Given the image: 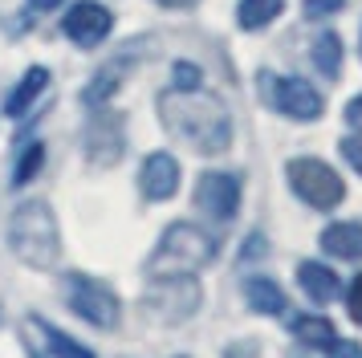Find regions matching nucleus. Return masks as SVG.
Returning <instances> with one entry per match:
<instances>
[{"label":"nucleus","mask_w":362,"mask_h":358,"mask_svg":"<svg viewBox=\"0 0 362 358\" xmlns=\"http://www.w3.org/2000/svg\"><path fill=\"white\" fill-rule=\"evenodd\" d=\"M86 146H90V159L94 163H115L122 155V118L118 114L98 118L90 127V134H86Z\"/></svg>","instance_id":"ddd939ff"},{"label":"nucleus","mask_w":362,"mask_h":358,"mask_svg":"<svg viewBox=\"0 0 362 358\" xmlns=\"http://www.w3.org/2000/svg\"><path fill=\"white\" fill-rule=\"evenodd\" d=\"M8 248L29 269H41V273L62 260V232H57L53 208L45 200H25L13 212V220H8Z\"/></svg>","instance_id":"f03ea898"},{"label":"nucleus","mask_w":362,"mask_h":358,"mask_svg":"<svg viewBox=\"0 0 362 358\" xmlns=\"http://www.w3.org/2000/svg\"><path fill=\"white\" fill-rule=\"evenodd\" d=\"M285 175H289V187H293L310 208H317V212H329V208H338L346 200V183H342V175L329 167V163H322V159H293L289 167H285Z\"/></svg>","instance_id":"20e7f679"},{"label":"nucleus","mask_w":362,"mask_h":358,"mask_svg":"<svg viewBox=\"0 0 362 358\" xmlns=\"http://www.w3.org/2000/svg\"><path fill=\"white\" fill-rule=\"evenodd\" d=\"M346 309H350V322L362 325V277L350 281V289H346Z\"/></svg>","instance_id":"5701e85b"},{"label":"nucleus","mask_w":362,"mask_h":358,"mask_svg":"<svg viewBox=\"0 0 362 358\" xmlns=\"http://www.w3.org/2000/svg\"><path fill=\"white\" fill-rule=\"evenodd\" d=\"M66 293H69V309H74L78 318H86L90 325H98V330H115L118 318H122V306H118L115 289L102 285V281H94V277L69 273Z\"/></svg>","instance_id":"423d86ee"},{"label":"nucleus","mask_w":362,"mask_h":358,"mask_svg":"<svg viewBox=\"0 0 362 358\" xmlns=\"http://www.w3.org/2000/svg\"><path fill=\"white\" fill-rule=\"evenodd\" d=\"M322 248L338 260H362V224H354V220L329 224L322 232Z\"/></svg>","instance_id":"4468645a"},{"label":"nucleus","mask_w":362,"mask_h":358,"mask_svg":"<svg viewBox=\"0 0 362 358\" xmlns=\"http://www.w3.org/2000/svg\"><path fill=\"white\" fill-rule=\"evenodd\" d=\"M346 0H305V16H313V21H322V16L338 13Z\"/></svg>","instance_id":"393cba45"},{"label":"nucleus","mask_w":362,"mask_h":358,"mask_svg":"<svg viewBox=\"0 0 362 358\" xmlns=\"http://www.w3.org/2000/svg\"><path fill=\"white\" fill-rule=\"evenodd\" d=\"M159 4H167V8H192L196 0H159Z\"/></svg>","instance_id":"c756f323"},{"label":"nucleus","mask_w":362,"mask_h":358,"mask_svg":"<svg viewBox=\"0 0 362 358\" xmlns=\"http://www.w3.org/2000/svg\"><path fill=\"white\" fill-rule=\"evenodd\" d=\"M199 281L192 273L180 277H159L147 289V309L159 318V322H187L199 309Z\"/></svg>","instance_id":"0eeeda50"},{"label":"nucleus","mask_w":362,"mask_h":358,"mask_svg":"<svg viewBox=\"0 0 362 358\" xmlns=\"http://www.w3.org/2000/svg\"><path fill=\"white\" fill-rule=\"evenodd\" d=\"M293 334H297V342L317 346V350H329V346L338 342L334 322H329V318H317V313H301V318H293Z\"/></svg>","instance_id":"6ab92c4d"},{"label":"nucleus","mask_w":362,"mask_h":358,"mask_svg":"<svg viewBox=\"0 0 362 358\" xmlns=\"http://www.w3.org/2000/svg\"><path fill=\"white\" fill-rule=\"evenodd\" d=\"M297 285H301L305 297L317 301V306H329V301L342 293L338 273H334L329 265H322V260H301V265H297Z\"/></svg>","instance_id":"f8f14e48"},{"label":"nucleus","mask_w":362,"mask_h":358,"mask_svg":"<svg viewBox=\"0 0 362 358\" xmlns=\"http://www.w3.org/2000/svg\"><path fill=\"white\" fill-rule=\"evenodd\" d=\"M41 163H45V146L41 143H29L25 146V151H21L17 155V171H13V183H29V179L37 175V171H41Z\"/></svg>","instance_id":"412c9836"},{"label":"nucleus","mask_w":362,"mask_h":358,"mask_svg":"<svg viewBox=\"0 0 362 358\" xmlns=\"http://www.w3.org/2000/svg\"><path fill=\"white\" fill-rule=\"evenodd\" d=\"M110 25H115L110 8H102V4H94V0H82V4H74V8L66 13L62 33H66L74 45L94 49V45H102V41L110 37Z\"/></svg>","instance_id":"9d476101"},{"label":"nucleus","mask_w":362,"mask_h":358,"mask_svg":"<svg viewBox=\"0 0 362 358\" xmlns=\"http://www.w3.org/2000/svg\"><path fill=\"white\" fill-rule=\"evenodd\" d=\"M159 118L199 155H224L232 146V114L208 90H167L159 98Z\"/></svg>","instance_id":"f257e3e1"},{"label":"nucleus","mask_w":362,"mask_h":358,"mask_svg":"<svg viewBox=\"0 0 362 358\" xmlns=\"http://www.w3.org/2000/svg\"><path fill=\"white\" fill-rule=\"evenodd\" d=\"M171 90H199V69L192 62H180L175 65V86Z\"/></svg>","instance_id":"4be33fe9"},{"label":"nucleus","mask_w":362,"mask_h":358,"mask_svg":"<svg viewBox=\"0 0 362 358\" xmlns=\"http://www.w3.org/2000/svg\"><path fill=\"white\" fill-rule=\"evenodd\" d=\"M139 187H143V195H147L151 204L171 200L175 187H180V163H175V155H167V151L147 155L143 171H139Z\"/></svg>","instance_id":"9b49d317"},{"label":"nucleus","mask_w":362,"mask_h":358,"mask_svg":"<svg viewBox=\"0 0 362 358\" xmlns=\"http://www.w3.org/2000/svg\"><path fill=\"white\" fill-rule=\"evenodd\" d=\"M25 346H29V354L33 358H94V350H86L82 342H74L69 334H62L53 322L45 318H25Z\"/></svg>","instance_id":"1a4fd4ad"},{"label":"nucleus","mask_w":362,"mask_h":358,"mask_svg":"<svg viewBox=\"0 0 362 358\" xmlns=\"http://www.w3.org/2000/svg\"><path fill=\"white\" fill-rule=\"evenodd\" d=\"M257 86H261L264 102L277 114H285V118H297V122L322 118V94H317L305 78H281V74L261 69V74H257Z\"/></svg>","instance_id":"39448f33"},{"label":"nucleus","mask_w":362,"mask_h":358,"mask_svg":"<svg viewBox=\"0 0 362 358\" xmlns=\"http://www.w3.org/2000/svg\"><path fill=\"white\" fill-rule=\"evenodd\" d=\"M313 65H317V74L322 78H338L342 74V37L338 33H317V41H313Z\"/></svg>","instance_id":"aec40b11"},{"label":"nucleus","mask_w":362,"mask_h":358,"mask_svg":"<svg viewBox=\"0 0 362 358\" xmlns=\"http://www.w3.org/2000/svg\"><path fill=\"white\" fill-rule=\"evenodd\" d=\"M329 358H362V346L358 342H334L329 346Z\"/></svg>","instance_id":"a878e982"},{"label":"nucleus","mask_w":362,"mask_h":358,"mask_svg":"<svg viewBox=\"0 0 362 358\" xmlns=\"http://www.w3.org/2000/svg\"><path fill=\"white\" fill-rule=\"evenodd\" d=\"M131 65H134L131 49H122L118 57H110V65H106V69H98V74H94V81L86 86V102H90V106H102V102L118 90V81L131 74Z\"/></svg>","instance_id":"2eb2a0df"},{"label":"nucleus","mask_w":362,"mask_h":358,"mask_svg":"<svg viewBox=\"0 0 362 358\" xmlns=\"http://www.w3.org/2000/svg\"><path fill=\"white\" fill-rule=\"evenodd\" d=\"M342 159L362 175V134H350V139H342Z\"/></svg>","instance_id":"b1692460"},{"label":"nucleus","mask_w":362,"mask_h":358,"mask_svg":"<svg viewBox=\"0 0 362 358\" xmlns=\"http://www.w3.org/2000/svg\"><path fill=\"white\" fill-rule=\"evenodd\" d=\"M29 4H33L37 13H49V8H57V4H62V0H29Z\"/></svg>","instance_id":"c85d7f7f"},{"label":"nucleus","mask_w":362,"mask_h":358,"mask_svg":"<svg viewBox=\"0 0 362 358\" xmlns=\"http://www.w3.org/2000/svg\"><path fill=\"white\" fill-rule=\"evenodd\" d=\"M358 49H362V37H358Z\"/></svg>","instance_id":"7c9ffc66"},{"label":"nucleus","mask_w":362,"mask_h":358,"mask_svg":"<svg viewBox=\"0 0 362 358\" xmlns=\"http://www.w3.org/2000/svg\"><path fill=\"white\" fill-rule=\"evenodd\" d=\"M346 122H350V127H358V130H362V94L354 98L350 106H346Z\"/></svg>","instance_id":"cd10ccee"},{"label":"nucleus","mask_w":362,"mask_h":358,"mask_svg":"<svg viewBox=\"0 0 362 358\" xmlns=\"http://www.w3.org/2000/svg\"><path fill=\"white\" fill-rule=\"evenodd\" d=\"M245 297H248V309H252V313H264V318H277L281 309H285V293H281V285L269 281V277H248Z\"/></svg>","instance_id":"f3484780"},{"label":"nucleus","mask_w":362,"mask_h":358,"mask_svg":"<svg viewBox=\"0 0 362 358\" xmlns=\"http://www.w3.org/2000/svg\"><path fill=\"white\" fill-rule=\"evenodd\" d=\"M45 86H49V69H45V65H33V69L21 78L17 90L4 98V114H8V118H21V114L29 110L37 98L45 94Z\"/></svg>","instance_id":"dca6fc26"},{"label":"nucleus","mask_w":362,"mask_h":358,"mask_svg":"<svg viewBox=\"0 0 362 358\" xmlns=\"http://www.w3.org/2000/svg\"><path fill=\"white\" fill-rule=\"evenodd\" d=\"M285 8V0H240V8H236V25L245 33H257L264 25H273Z\"/></svg>","instance_id":"a211bd4d"},{"label":"nucleus","mask_w":362,"mask_h":358,"mask_svg":"<svg viewBox=\"0 0 362 358\" xmlns=\"http://www.w3.org/2000/svg\"><path fill=\"white\" fill-rule=\"evenodd\" d=\"M228 358H257V342H236V346H228Z\"/></svg>","instance_id":"bb28decb"},{"label":"nucleus","mask_w":362,"mask_h":358,"mask_svg":"<svg viewBox=\"0 0 362 358\" xmlns=\"http://www.w3.org/2000/svg\"><path fill=\"white\" fill-rule=\"evenodd\" d=\"M196 208L212 220H232L240 212V179L228 171H204L196 179Z\"/></svg>","instance_id":"6e6552de"},{"label":"nucleus","mask_w":362,"mask_h":358,"mask_svg":"<svg viewBox=\"0 0 362 358\" xmlns=\"http://www.w3.org/2000/svg\"><path fill=\"white\" fill-rule=\"evenodd\" d=\"M212 257H216V241L212 236H208L199 224L180 220V224H171L163 232V241H159V248L151 253L147 269L155 277H180V273L199 269V265H208Z\"/></svg>","instance_id":"7ed1b4c3"}]
</instances>
